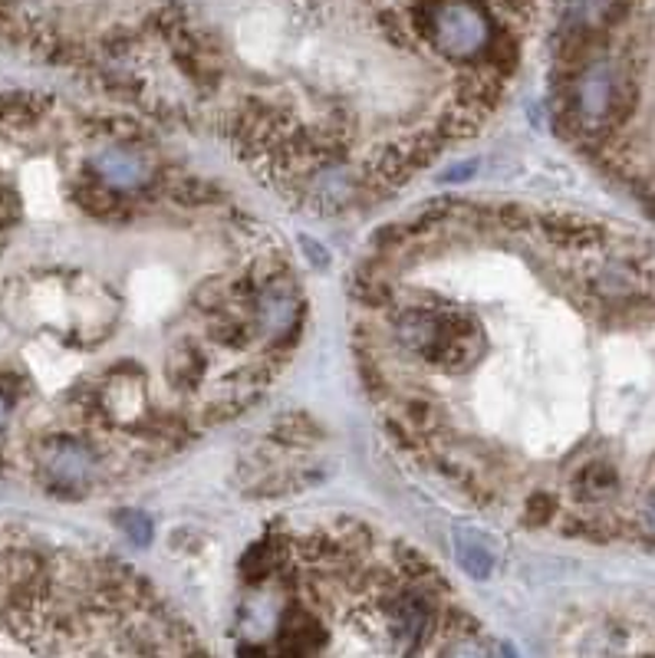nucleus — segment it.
Listing matches in <instances>:
<instances>
[{"instance_id":"2","label":"nucleus","mask_w":655,"mask_h":658,"mask_svg":"<svg viewBox=\"0 0 655 658\" xmlns=\"http://www.w3.org/2000/svg\"><path fill=\"white\" fill-rule=\"evenodd\" d=\"M119 527H122V531L129 534V540L138 544V547H145V544L151 540V524H148V517L135 514V511H122V514H119Z\"/></svg>"},{"instance_id":"1","label":"nucleus","mask_w":655,"mask_h":658,"mask_svg":"<svg viewBox=\"0 0 655 658\" xmlns=\"http://www.w3.org/2000/svg\"><path fill=\"white\" fill-rule=\"evenodd\" d=\"M244 583L238 658H501L422 553L356 521L270 537Z\"/></svg>"},{"instance_id":"4","label":"nucleus","mask_w":655,"mask_h":658,"mask_svg":"<svg viewBox=\"0 0 655 658\" xmlns=\"http://www.w3.org/2000/svg\"><path fill=\"white\" fill-rule=\"evenodd\" d=\"M8 412H11V405H8V399H4V395H0V428L8 425Z\"/></svg>"},{"instance_id":"5","label":"nucleus","mask_w":655,"mask_h":658,"mask_svg":"<svg viewBox=\"0 0 655 658\" xmlns=\"http://www.w3.org/2000/svg\"><path fill=\"white\" fill-rule=\"evenodd\" d=\"M652 208H655V205H652Z\"/></svg>"},{"instance_id":"3","label":"nucleus","mask_w":655,"mask_h":658,"mask_svg":"<svg viewBox=\"0 0 655 658\" xmlns=\"http://www.w3.org/2000/svg\"><path fill=\"white\" fill-rule=\"evenodd\" d=\"M635 534L639 537H645V540H652L655 544V490L648 493V498L639 504V511H635Z\"/></svg>"}]
</instances>
